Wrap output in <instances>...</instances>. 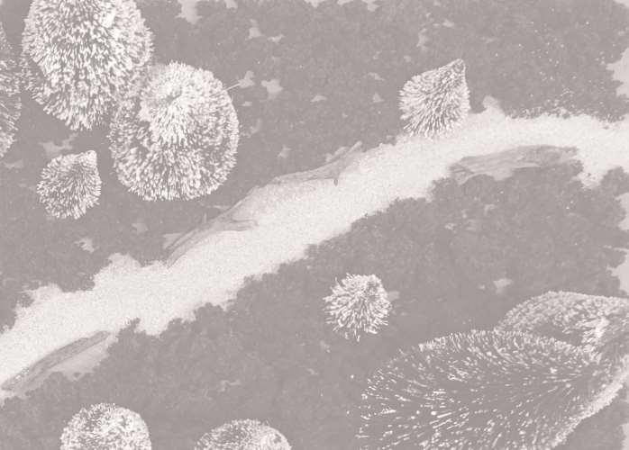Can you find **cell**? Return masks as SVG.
I'll use <instances>...</instances> for the list:
<instances>
[{"mask_svg":"<svg viewBox=\"0 0 629 450\" xmlns=\"http://www.w3.org/2000/svg\"><path fill=\"white\" fill-rule=\"evenodd\" d=\"M628 356L501 329L455 333L381 365L362 394L372 448L542 450L623 387Z\"/></svg>","mask_w":629,"mask_h":450,"instance_id":"obj_1","label":"cell"},{"mask_svg":"<svg viewBox=\"0 0 629 450\" xmlns=\"http://www.w3.org/2000/svg\"><path fill=\"white\" fill-rule=\"evenodd\" d=\"M107 139L128 191L147 201L191 200L227 179L237 114L223 83L183 62L150 65L114 109Z\"/></svg>","mask_w":629,"mask_h":450,"instance_id":"obj_2","label":"cell"},{"mask_svg":"<svg viewBox=\"0 0 629 450\" xmlns=\"http://www.w3.org/2000/svg\"><path fill=\"white\" fill-rule=\"evenodd\" d=\"M153 49L132 1H33L22 36V86L70 130H92L150 68Z\"/></svg>","mask_w":629,"mask_h":450,"instance_id":"obj_3","label":"cell"},{"mask_svg":"<svg viewBox=\"0 0 629 450\" xmlns=\"http://www.w3.org/2000/svg\"><path fill=\"white\" fill-rule=\"evenodd\" d=\"M497 328L552 338L607 356H628V304L622 299L548 292L515 308Z\"/></svg>","mask_w":629,"mask_h":450,"instance_id":"obj_4","label":"cell"},{"mask_svg":"<svg viewBox=\"0 0 629 450\" xmlns=\"http://www.w3.org/2000/svg\"><path fill=\"white\" fill-rule=\"evenodd\" d=\"M398 105L408 134L438 139L454 133L469 109L464 62L456 59L413 76L400 90Z\"/></svg>","mask_w":629,"mask_h":450,"instance_id":"obj_5","label":"cell"},{"mask_svg":"<svg viewBox=\"0 0 629 450\" xmlns=\"http://www.w3.org/2000/svg\"><path fill=\"white\" fill-rule=\"evenodd\" d=\"M390 311L388 293L376 274H348L324 299L327 323L352 342L379 333L387 325Z\"/></svg>","mask_w":629,"mask_h":450,"instance_id":"obj_6","label":"cell"},{"mask_svg":"<svg viewBox=\"0 0 629 450\" xmlns=\"http://www.w3.org/2000/svg\"><path fill=\"white\" fill-rule=\"evenodd\" d=\"M102 181L94 150L52 158L42 169L37 194L44 209L60 219H78L98 202Z\"/></svg>","mask_w":629,"mask_h":450,"instance_id":"obj_7","label":"cell"},{"mask_svg":"<svg viewBox=\"0 0 629 450\" xmlns=\"http://www.w3.org/2000/svg\"><path fill=\"white\" fill-rule=\"evenodd\" d=\"M63 450H150L146 424L135 412L112 404L80 410L64 428Z\"/></svg>","mask_w":629,"mask_h":450,"instance_id":"obj_8","label":"cell"},{"mask_svg":"<svg viewBox=\"0 0 629 450\" xmlns=\"http://www.w3.org/2000/svg\"><path fill=\"white\" fill-rule=\"evenodd\" d=\"M201 441L203 449H291L278 431L254 420L223 425Z\"/></svg>","mask_w":629,"mask_h":450,"instance_id":"obj_9","label":"cell"},{"mask_svg":"<svg viewBox=\"0 0 629 450\" xmlns=\"http://www.w3.org/2000/svg\"><path fill=\"white\" fill-rule=\"evenodd\" d=\"M1 130L14 132L18 129L22 103L20 67L14 57L1 24Z\"/></svg>","mask_w":629,"mask_h":450,"instance_id":"obj_10","label":"cell"}]
</instances>
